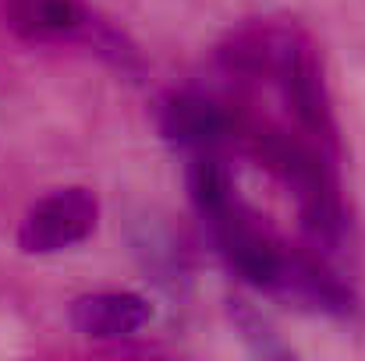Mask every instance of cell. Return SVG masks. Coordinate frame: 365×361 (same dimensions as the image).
I'll return each mask as SVG.
<instances>
[{"mask_svg": "<svg viewBox=\"0 0 365 361\" xmlns=\"http://www.w3.org/2000/svg\"><path fill=\"white\" fill-rule=\"evenodd\" d=\"M100 224V202L89 188H57L43 195L18 227V248L25 255H57L89 238Z\"/></svg>", "mask_w": 365, "mask_h": 361, "instance_id": "obj_1", "label": "cell"}, {"mask_svg": "<svg viewBox=\"0 0 365 361\" xmlns=\"http://www.w3.org/2000/svg\"><path fill=\"white\" fill-rule=\"evenodd\" d=\"M213 234H217L220 251L227 255L231 269H238L248 283L269 287V291L280 287V280H284L291 258L266 238L259 227H252L248 220H242L238 209H231L227 216L213 220Z\"/></svg>", "mask_w": 365, "mask_h": 361, "instance_id": "obj_2", "label": "cell"}, {"mask_svg": "<svg viewBox=\"0 0 365 361\" xmlns=\"http://www.w3.org/2000/svg\"><path fill=\"white\" fill-rule=\"evenodd\" d=\"M68 319L89 340H124L149 326L153 305L135 291H100L75 298Z\"/></svg>", "mask_w": 365, "mask_h": 361, "instance_id": "obj_3", "label": "cell"}, {"mask_svg": "<svg viewBox=\"0 0 365 361\" xmlns=\"http://www.w3.org/2000/svg\"><path fill=\"white\" fill-rule=\"evenodd\" d=\"M160 127L170 142L188 145V149H206L213 142H220L231 127V117L224 114V107H217L206 96H174L163 107Z\"/></svg>", "mask_w": 365, "mask_h": 361, "instance_id": "obj_4", "label": "cell"}, {"mask_svg": "<svg viewBox=\"0 0 365 361\" xmlns=\"http://www.w3.org/2000/svg\"><path fill=\"white\" fill-rule=\"evenodd\" d=\"M4 21L25 39H57L82 28L78 0H4Z\"/></svg>", "mask_w": 365, "mask_h": 361, "instance_id": "obj_5", "label": "cell"}, {"mask_svg": "<svg viewBox=\"0 0 365 361\" xmlns=\"http://www.w3.org/2000/svg\"><path fill=\"white\" fill-rule=\"evenodd\" d=\"M188 192H192L195 209H199L210 224L220 220V216H227V213L235 209V202H231V177H227V170H224L217 159H210V156H199V159L188 167Z\"/></svg>", "mask_w": 365, "mask_h": 361, "instance_id": "obj_6", "label": "cell"}]
</instances>
